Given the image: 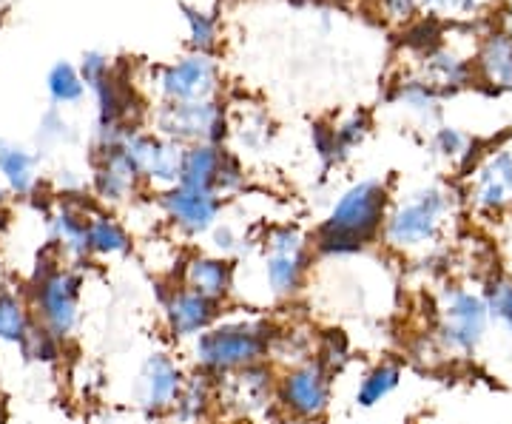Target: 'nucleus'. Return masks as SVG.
I'll list each match as a JSON object with an SVG mask.
<instances>
[{
	"instance_id": "nucleus-30",
	"label": "nucleus",
	"mask_w": 512,
	"mask_h": 424,
	"mask_svg": "<svg viewBox=\"0 0 512 424\" xmlns=\"http://www.w3.org/2000/svg\"><path fill=\"white\" fill-rule=\"evenodd\" d=\"M487 66H490V74L493 80H501V83H512V49L507 43H495L490 46V55H487Z\"/></svg>"
},
{
	"instance_id": "nucleus-11",
	"label": "nucleus",
	"mask_w": 512,
	"mask_h": 424,
	"mask_svg": "<svg viewBox=\"0 0 512 424\" xmlns=\"http://www.w3.org/2000/svg\"><path fill=\"white\" fill-rule=\"evenodd\" d=\"M163 314H165V325L171 336L177 339H197L200 333H205L211 325L220 322L222 305L214 302V299H205V296L194 294L188 291L183 285L171 288L163 299Z\"/></svg>"
},
{
	"instance_id": "nucleus-10",
	"label": "nucleus",
	"mask_w": 512,
	"mask_h": 424,
	"mask_svg": "<svg viewBox=\"0 0 512 424\" xmlns=\"http://www.w3.org/2000/svg\"><path fill=\"white\" fill-rule=\"evenodd\" d=\"M160 129L171 140H183V143H208L214 146L225 131L222 111L202 100V103H171L160 111Z\"/></svg>"
},
{
	"instance_id": "nucleus-16",
	"label": "nucleus",
	"mask_w": 512,
	"mask_h": 424,
	"mask_svg": "<svg viewBox=\"0 0 512 424\" xmlns=\"http://www.w3.org/2000/svg\"><path fill=\"white\" fill-rule=\"evenodd\" d=\"M473 200L484 211H501L512 205V154L501 151L493 154L484 166L478 168Z\"/></svg>"
},
{
	"instance_id": "nucleus-37",
	"label": "nucleus",
	"mask_w": 512,
	"mask_h": 424,
	"mask_svg": "<svg viewBox=\"0 0 512 424\" xmlns=\"http://www.w3.org/2000/svg\"><path fill=\"white\" fill-rule=\"evenodd\" d=\"M3 197H6V194H3V188H0V205H3Z\"/></svg>"
},
{
	"instance_id": "nucleus-1",
	"label": "nucleus",
	"mask_w": 512,
	"mask_h": 424,
	"mask_svg": "<svg viewBox=\"0 0 512 424\" xmlns=\"http://www.w3.org/2000/svg\"><path fill=\"white\" fill-rule=\"evenodd\" d=\"M387 220V191L376 180H362L350 185L348 191L330 208L328 220L316 231V251L325 257H353L365 251Z\"/></svg>"
},
{
	"instance_id": "nucleus-31",
	"label": "nucleus",
	"mask_w": 512,
	"mask_h": 424,
	"mask_svg": "<svg viewBox=\"0 0 512 424\" xmlns=\"http://www.w3.org/2000/svg\"><path fill=\"white\" fill-rule=\"evenodd\" d=\"M211 231H214V237H211V240H214V242H211V245H214L217 257L228 259V254H234V251H237V248H239V237H237V234H234V228H231V225H220V228L214 225Z\"/></svg>"
},
{
	"instance_id": "nucleus-38",
	"label": "nucleus",
	"mask_w": 512,
	"mask_h": 424,
	"mask_svg": "<svg viewBox=\"0 0 512 424\" xmlns=\"http://www.w3.org/2000/svg\"><path fill=\"white\" fill-rule=\"evenodd\" d=\"M0 228H3V217H0Z\"/></svg>"
},
{
	"instance_id": "nucleus-6",
	"label": "nucleus",
	"mask_w": 512,
	"mask_h": 424,
	"mask_svg": "<svg viewBox=\"0 0 512 424\" xmlns=\"http://www.w3.org/2000/svg\"><path fill=\"white\" fill-rule=\"evenodd\" d=\"M214 407L231 422L265 419L276 407V370L268 362L214 379Z\"/></svg>"
},
{
	"instance_id": "nucleus-28",
	"label": "nucleus",
	"mask_w": 512,
	"mask_h": 424,
	"mask_svg": "<svg viewBox=\"0 0 512 424\" xmlns=\"http://www.w3.org/2000/svg\"><path fill=\"white\" fill-rule=\"evenodd\" d=\"M49 94L55 103H77L83 97V80L69 63H57L49 74Z\"/></svg>"
},
{
	"instance_id": "nucleus-7",
	"label": "nucleus",
	"mask_w": 512,
	"mask_h": 424,
	"mask_svg": "<svg viewBox=\"0 0 512 424\" xmlns=\"http://www.w3.org/2000/svg\"><path fill=\"white\" fill-rule=\"evenodd\" d=\"M333 402V373L316 356L285 368L276 376V410L285 419L313 424L328 413Z\"/></svg>"
},
{
	"instance_id": "nucleus-9",
	"label": "nucleus",
	"mask_w": 512,
	"mask_h": 424,
	"mask_svg": "<svg viewBox=\"0 0 512 424\" xmlns=\"http://www.w3.org/2000/svg\"><path fill=\"white\" fill-rule=\"evenodd\" d=\"M183 382L185 373L177 359H171L168 353H151L134 379V390H131L134 405L148 416H165L174 405Z\"/></svg>"
},
{
	"instance_id": "nucleus-32",
	"label": "nucleus",
	"mask_w": 512,
	"mask_h": 424,
	"mask_svg": "<svg viewBox=\"0 0 512 424\" xmlns=\"http://www.w3.org/2000/svg\"><path fill=\"white\" fill-rule=\"evenodd\" d=\"M106 72H109V66H106V60H103V57L100 55L86 57V63H83V77H86V83L100 86V83L106 80Z\"/></svg>"
},
{
	"instance_id": "nucleus-22",
	"label": "nucleus",
	"mask_w": 512,
	"mask_h": 424,
	"mask_svg": "<svg viewBox=\"0 0 512 424\" xmlns=\"http://www.w3.org/2000/svg\"><path fill=\"white\" fill-rule=\"evenodd\" d=\"M128 251H131V237L120 222L103 214L89 217V254L92 257L114 259L126 257Z\"/></svg>"
},
{
	"instance_id": "nucleus-2",
	"label": "nucleus",
	"mask_w": 512,
	"mask_h": 424,
	"mask_svg": "<svg viewBox=\"0 0 512 424\" xmlns=\"http://www.w3.org/2000/svg\"><path fill=\"white\" fill-rule=\"evenodd\" d=\"M276 328L268 319H225L191 339V359L200 373L225 376L268 362Z\"/></svg>"
},
{
	"instance_id": "nucleus-14",
	"label": "nucleus",
	"mask_w": 512,
	"mask_h": 424,
	"mask_svg": "<svg viewBox=\"0 0 512 424\" xmlns=\"http://www.w3.org/2000/svg\"><path fill=\"white\" fill-rule=\"evenodd\" d=\"M180 279H183L180 282L183 288L205 299H214L220 305L234 294V265L217 254H197V257L185 259Z\"/></svg>"
},
{
	"instance_id": "nucleus-25",
	"label": "nucleus",
	"mask_w": 512,
	"mask_h": 424,
	"mask_svg": "<svg viewBox=\"0 0 512 424\" xmlns=\"http://www.w3.org/2000/svg\"><path fill=\"white\" fill-rule=\"evenodd\" d=\"M316 356V345H313V336L305 331H276L271 339V351L268 359H274L285 368H293L305 359Z\"/></svg>"
},
{
	"instance_id": "nucleus-21",
	"label": "nucleus",
	"mask_w": 512,
	"mask_h": 424,
	"mask_svg": "<svg viewBox=\"0 0 512 424\" xmlns=\"http://www.w3.org/2000/svg\"><path fill=\"white\" fill-rule=\"evenodd\" d=\"M35 316L29 308V299L18 291L0 288V345H18L26 339Z\"/></svg>"
},
{
	"instance_id": "nucleus-8",
	"label": "nucleus",
	"mask_w": 512,
	"mask_h": 424,
	"mask_svg": "<svg viewBox=\"0 0 512 424\" xmlns=\"http://www.w3.org/2000/svg\"><path fill=\"white\" fill-rule=\"evenodd\" d=\"M450 203L441 191H421L384 220V242L396 251H424L439 242Z\"/></svg>"
},
{
	"instance_id": "nucleus-18",
	"label": "nucleus",
	"mask_w": 512,
	"mask_h": 424,
	"mask_svg": "<svg viewBox=\"0 0 512 424\" xmlns=\"http://www.w3.org/2000/svg\"><path fill=\"white\" fill-rule=\"evenodd\" d=\"M222 157L225 154H222L220 148L208 146V143L185 148L183 157H180V177H177V185L188 188V191H200V194H214Z\"/></svg>"
},
{
	"instance_id": "nucleus-17",
	"label": "nucleus",
	"mask_w": 512,
	"mask_h": 424,
	"mask_svg": "<svg viewBox=\"0 0 512 424\" xmlns=\"http://www.w3.org/2000/svg\"><path fill=\"white\" fill-rule=\"evenodd\" d=\"M211 410H214V376L197 370L194 376H185L183 388L165 416L171 424H202L211 416Z\"/></svg>"
},
{
	"instance_id": "nucleus-15",
	"label": "nucleus",
	"mask_w": 512,
	"mask_h": 424,
	"mask_svg": "<svg viewBox=\"0 0 512 424\" xmlns=\"http://www.w3.org/2000/svg\"><path fill=\"white\" fill-rule=\"evenodd\" d=\"M163 92L171 103H202L214 92V66L205 57H188L163 74Z\"/></svg>"
},
{
	"instance_id": "nucleus-5",
	"label": "nucleus",
	"mask_w": 512,
	"mask_h": 424,
	"mask_svg": "<svg viewBox=\"0 0 512 424\" xmlns=\"http://www.w3.org/2000/svg\"><path fill=\"white\" fill-rule=\"evenodd\" d=\"M311 248L299 228L279 225L265 237L262 257V285L271 299H293L302 294L311 277Z\"/></svg>"
},
{
	"instance_id": "nucleus-19",
	"label": "nucleus",
	"mask_w": 512,
	"mask_h": 424,
	"mask_svg": "<svg viewBox=\"0 0 512 424\" xmlns=\"http://www.w3.org/2000/svg\"><path fill=\"white\" fill-rule=\"evenodd\" d=\"M137 180H140V174H137V168L131 166V160H128L126 154H123V148H106V160H103V166L97 171V194L103 200L120 203V200L131 197Z\"/></svg>"
},
{
	"instance_id": "nucleus-33",
	"label": "nucleus",
	"mask_w": 512,
	"mask_h": 424,
	"mask_svg": "<svg viewBox=\"0 0 512 424\" xmlns=\"http://www.w3.org/2000/svg\"><path fill=\"white\" fill-rule=\"evenodd\" d=\"M188 20H191V29H194V40L200 43V46H208L211 43V37H214V26H211V20L202 18L197 12H188Z\"/></svg>"
},
{
	"instance_id": "nucleus-12",
	"label": "nucleus",
	"mask_w": 512,
	"mask_h": 424,
	"mask_svg": "<svg viewBox=\"0 0 512 424\" xmlns=\"http://www.w3.org/2000/svg\"><path fill=\"white\" fill-rule=\"evenodd\" d=\"M114 146L123 148V154L131 160V166L137 168L140 177L163 185H177L183 151L174 143L148 137V134H123Z\"/></svg>"
},
{
	"instance_id": "nucleus-24",
	"label": "nucleus",
	"mask_w": 512,
	"mask_h": 424,
	"mask_svg": "<svg viewBox=\"0 0 512 424\" xmlns=\"http://www.w3.org/2000/svg\"><path fill=\"white\" fill-rule=\"evenodd\" d=\"M399 385H402V368L396 362H379L376 368H370L362 376L353 399L359 407H376L382 405Z\"/></svg>"
},
{
	"instance_id": "nucleus-26",
	"label": "nucleus",
	"mask_w": 512,
	"mask_h": 424,
	"mask_svg": "<svg viewBox=\"0 0 512 424\" xmlns=\"http://www.w3.org/2000/svg\"><path fill=\"white\" fill-rule=\"evenodd\" d=\"M484 302H487L490 319L512 339V279H490L487 288H484Z\"/></svg>"
},
{
	"instance_id": "nucleus-20",
	"label": "nucleus",
	"mask_w": 512,
	"mask_h": 424,
	"mask_svg": "<svg viewBox=\"0 0 512 424\" xmlns=\"http://www.w3.org/2000/svg\"><path fill=\"white\" fill-rule=\"evenodd\" d=\"M52 242L69 259L89 257V217L74 208H60L52 217Z\"/></svg>"
},
{
	"instance_id": "nucleus-27",
	"label": "nucleus",
	"mask_w": 512,
	"mask_h": 424,
	"mask_svg": "<svg viewBox=\"0 0 512 424\" xmlns=\"http://www.w3.org/2000/svg\"><path fill=\"white\" fill-rule=\"evenodd\" d=\"M20 353L29 362H40V365H55L63 353V342L55 333H49L40 322H32V328L26 333V339L20 342Z\"/></svg>"
},
{
	"instance_id": "nucleus-4",
	"label": "nucleus",
	"mask_w": 512,
	"mask_h": 424,
	"mask_svg": "<svg viewBox=\"0 0 512 424\" xmlns=\"http://www.w3.org/2000/svg\"><path fill=\"white\" fill-rule=\"evenodd\" d=\"M490 331L487 302L461 285L444 288L436 314V342L450 356H473Z\"/></svg>"
},
{
	"instance_id": "nucleus-29",
	"label": "nucleus",
	"mask_w": 512,
	"mask_h": 424,
	"mask_svg": "<svg viewBox=\"0 0 512 424\" xmlns=\"http://www.w3.org/2000/svg\"><path fill=\"white\" fill-rule=\"evenodd\" d=\"M348 339H345V333L342 331H330L325 339H322V348L316 351V359L325 365V368L333 373V370H339L345 362H348Z\"/></svg>"
},
{
	"instance_id": "nucleus-34",
	"label": "nucleus",
	"mask_w": 512,
	"mask_h": 424,
	"mask_svg": "<svg viewBox=\"0 0 512 424\" xmlns=\"http://www.w3.org/2000/svg\"><path fill=\"white\" fill-rule=\"evenodd\" d=\"M6 419H9V410H6V402L0 399V424H6Z\"/></svg>"
},
{
	"instance_id": "nucleus-23",
	"label": "nucleus",
	"mask_w": 512,
	"mask_h": 424,
	"mask_svg": "<svg viewBox=\"0 0 512 424\" xmlns=\"http://www.w3.org/2000/svg\"><path fill=\"white\" fill-rule=\"evenodd\" d=\"M0 174L15 194L26 197L37 183L35 157L26 148L0 140Z\"/></svg>"
},
{
	"instance_id": "nucleus-13",
	"label": "nucleus",
	"mask_w": 512,
	"mask_h": 424,
	"mask_svg": "<svg viewBox=\"0 0 512 424\" xmlns=\"http://www.w3.org/2000/svg\"><path fill=\"white\" fill-rule=\"evenodd\" d=\"M220 208L222 203L217 194H200V191H188L180 185H171L163 194L165 217L188 237L208 234L220 220Z\"/></svg>"
},
{
	"instance_id": "nucleus-35",
	"label": "nucleus",
	"mask_w": 512,
	"mask_h": 424,
	"mask_svg": "<svg viewBox=\"0 0 512 424\" xmlns=\"http://www.w3.org/2000/svg\"><path fill=\"white\" fill-rule=\"evenodd\" d=\"M0 288H3V259H0Z\"/></svg>"
},
{
	"instance_id": "nucleus-36",
	"label": "nucleus",
	"mask_w": 512,
	"mask_h": 424,
	"mask_svg": "<svg viewBox=\"0 0 512 424\" xmlns=\"http://www.w3.org/2000/svg\"><path fill=\"white\" fill-rule=\"evenodd\" d=\"M279 424H302V422H293V419H282Z\"/></svg>"
},
{
	"instance_id": "nucleus-3",
	"label": "nucleus",
	"mask_w": 512,
	"mask_h": 424,
	"mask_svg": "<svg viewBox=\"0 0 512 424\" xmlns=\"http://www.w3.org/2000/svg\"><path fill=\"white\" fill-rule=\"evenodd\" d=\"M80 296H83V277L57 262H40L29 288V308L35 322H40L60 342H66L80 322Z\"/></svg>"
}]
</instances>
